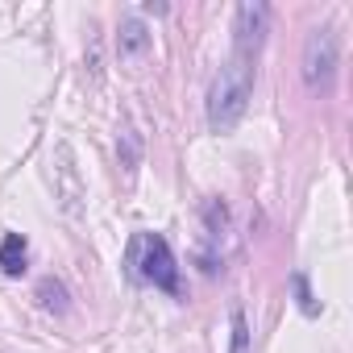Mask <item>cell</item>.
Returning <instances> with one entry per match:
<instances>
[{
	"instance_id": "3",
	"label": "cell",
	"mask_w": 353,
	"mask_h": 353,
	"mask_svg": "<svg viewBox=\"0 0 353 353\" xmlns=\"http://www.w3.org/2000/svg\"><path fill=\"white\" fill-rule=\"evenodd\" d=\"M336 59H341L336 34H332L328 26L312 30L307 42H303V83H307V92H328V88H332Z\"/></svg>"
},
{
	"instance_id": "8",
	"label": "cell",
	"mask_w": 353,
	"mask_h": 353,
	"mask_svg": "<svg viewBox=\"0 0 353 353\" xmlns=\"http://www.w3.org/2000/svg\"><path fill=\"white\" fill-rule=\"evenodd\" d=\"M38 299H42L46 312H59V316L71 307V295H67V287H63L59 279H42V283H38Z\"/></svg>"
},
{
	"instance_id": "6",
	"label": "cell",
	"mask_w": 353,
	"mask_h": 353,
	"mask_svg": "<svg viewBox=\"0 0 353 353\" xmlns=\"http://www.w3.org/2000/svg\"><path fill=\"white\" fill-rule=\"evenodd\" d=\"M150 30H145V21L141 17H125L121 26H117V54H121V63H137L145 50H150Z\"/></svg>"
},
{
	"instance_id": "7",
	"label": "cell",
	"mask_w": 353,
	"mask_h": 353,
	"mask_svg": "<svg viewBox=\"0 0 353 353\" xmlns=\"http://www.w3.org/2000/svg\"><path fill=\"white\" fill-rule=\"evenodd\" d=\"M30 266V241L21 233H9L5 241H0V270H5L9 279H21Z\"/></svg>"
},
{
	"instance_id": "4",
	"label": "cell",
	"mask_w": 353,
	"mask_h": 353,
	"mask_svg": "<svg viewBox=\"0 0 353 353\" xmlns=\"http://www.w3.org/2000/svg\"><path fill=\"white\" fill-rule=\"evenodd\" d=\"M266 26H270V9L262 0H245L233 13V54H250L258 59L262 42H266Z\"/></svg>"
},
{
	"instance_id": "1",
	"label": "cell",
	"mask_w": 353,
	"mask_h": 353,
	"mask_svg": "<svg viewBox=\"0 0 353 353\" xmlns=\"http://www.w3.org/2000/svg\"><path fill=\"white\" fill-rule=\"evenodd\" d=\"M254 96V59L250 54H229V63L212 75L208 88V129L212 133H229Z\"/></svg>"
},
{
	"instance_id": "11",
	"label": "cell",
	"mask_w": 353,
	"mask_h": 353,
	"mask_svg": "<svg viewBox=\"0 0 353 353\" xmlns=\"http://www.w3.org/2000/svg\"><path fill=\"white\" fill-rule=\"evenodd\" d=\"M121 141H125V170H133L137 166V137H133V129H125Z\"/></svg>"
},
{
	"instance_id": "9",
	"label": "cell",
	"mask_w": 353,
	"mask_h": 353,
	"mask_svg": "<svg viewBox=\"0 0 353 353\" xmlns=\"http://www.w3.org/2000/svg\"><path fill=\"white\" fill-rule=\"evenodd\" d=\"M291 291H295V303H299V312H303V316H320V303H316V295H312V287H307V274H303V270H295V274H291Z\"/></svg>"
},
{
	"instance_id": "10",
	"label": "cell",
	"mask_w": 353,
	"mask_h": 353,
	"mask_svg": "<svg viewBox=\"0 0 353 353\" xmlns=\"http://www.w3.org/2000/svg\"><path fill=\"white\" fill-rule=\"evenodd\" d=\"M229 332H233L229 353H250V320H245L241 307H233V316H229Z\"/></svg>"
},
{
	"instance_id": "5",
	"label": "cell",
	"mask_w": 353,
	"mask_h": 353,
	"mask_svg": "<svg viewBox=\"0 0 353 353\" xmlns=\"http://www.w3.org/2000/svg\"><path fill=\"white\" fill-rule=\"evenodd\" d=\"M54 158H59V166H54V196H59V204H63V212H67V216H79L83 183H79V174H75V158H71V145H67V141H59Z\"/></svg>"
},
{
	"instance_id": "2",
	"label": "cell",
	"mask_w": 353,
	"mask_h": 353,
	"mask_svg": "<svg viewBox=\"0 0 353 353\" xmlns=\"http://www.w3.org/2000/svg\"><path fill=\"white\" fill-rule=\"evenodd\" d=\"M125 266H129L133 283L179 295V258H174V250L162 233H137L125 250Z\"/></svg>"
}]
</instances>
